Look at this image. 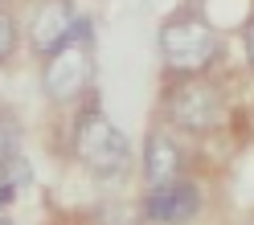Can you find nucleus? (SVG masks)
Listing matches in <instances>:
<instances>
[{"mask_svg": "<svg viewBox=\"0 0 254 225\" xmlns=\"http://www.w3.org/2000/svg\"><path fill=\"white\" fill-rule=\"evenodd\" d=\"M74 29H78V17H74L70 0H45L37 8V17H33V45L41 54H50L74 33Z\"/></svg>", "mask_w": 254, "mask_h": 225, "instance_id": "obj_6", "label": "nucleus"}, {"mask_svg": "<svg viewBox=\"0 0 254 225\" xmlns=\"http://www.w3.org/2000/svg\"><path fill=\"white\" fill-rule=\"evenodd\" d=\"M12 50H17V25H12L8 12H0V61H4Z\"/></svg>", "mask_w": 254, "mask_h": 225, "instance_id": "obj_9", "label": "nucleus"}, {"mask_svg": "<svg viewBox=\"0 0 254 225\" xmlns=\"http://www.w3.org/2000/svg\"><path fill=\"white\" fill-rule=\"evenodd\" d=\"M226 119V99L221 90L209 82H185L177 94L168 99V123L181 131H213Z\"/></svg>", "mask_w": 254, "mask_h": 225, "instance_id": "obj_4", "label": "nucleus"}, {"mask_svg": "<svg viewBox=\"0 0 254 225\" xmlns=\"http://www.w3.org/2000/svg\"><path fill=\"white\" fill-rule=\"evenodd\" d=\"M197 192L189 188V184H172V188H156L148 192V201H144V217L152 221H160V225H185V221H193L197 217Z\"/></svg>", "mask_w": 254, "mask_h": 225, "instance_id": "obj_5", "label": "nucleus"}, {"mask_svg": "<svg viewBox=\"0 0 254 225\" xmlns=\"http://www.w3.org/2000/svg\"><path fill=\"white\" fill-rule=\"evenodd\" d=\"M94 74V54H90V41L82 37V29H74V33L58 45V50L45 54V74H41V90L50 94L54 103H70L78 94L86 90Z\"/></svg>", "mask_w": 254, "mask_h": 225, "instance_id": "obj_1", "label": "nucleus"}, {"mask_svg": "<svg viewBox=\"0 0 254 225\" xmlns=\"http://www.w3.org/2000/svg\"><path fill=\"white\" fill-rule=\"evenodd\" d=\"M17 143H21V127L12 119H0V168L17 160Z\"/></svg>", "mask_w": 254, "mask_h": 225, "instance_id": "obj_8", "label": "nucleus"}, {"mask_svg": "<svg viewBox=\"0 0 254 225\" xmlns=\"http://www.w3.org/2000/svg\"><path fill=\"white\" fill-rule=\"evenodd\" d=\"M144 176H148L152 192L181 184V148L168 135H152L148 139V148H144Z\"/></svg>", "mask_w": 254, "mask_h": 225, "instance_id": "obj_7", "label": "nucleus"}, {"mask_svg": "<svg viewBox=\"0 0 254 225\" xmlns=\"http://www.w3.org/2000/svg\"><path fill=\"white\" fill-rule=\"evenodd\" d=\"M246 57H250V66H254V21L246 25Z\"/></svg>", "mask_w": 254, "mask_h": 225, "instance_id": "obj_10", "label": "nucleus"}, {"mask_svg": "<svg viewBox=\"0 0 254 225\" xmlns=\"http://www.w3.org/2000/svg\"><path fill=\"white\" fill-rule=\"evenodd\" d=\"M74 152H78V160H82L86 168L111 176V172H123L127 168L131 143H127V135L119 131V127H111V119H103L99 111H94V115H86L82 123H78Z\"/></svg>", "mask_w": 254, "mask_h": 225, "instance_id": "obj_3", "label": "nucleus"}, {"mask_svg": "<svg viewBox=\"0 0 254 225\" xmlns=\"http://www.w3.org/2000/svg\"><path fill=\"white\" fill-rule=\"evenodd\" d=\"M217 45H221L217 33L205 21H193V17L168 21L160 29V54L168 61V70H177V74H201L217 57Z\"/></svg>", "mask_w": 254, "mask_h": 225, "instance_id": "obj_2", "label": "nucleus"}]
</instances>
